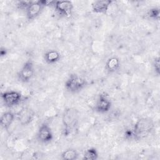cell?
Instances as JSON below:
<instances>
[{
	"mask_svg": "<svg viewBox=\"0 0 160 160\" xmlns=\"http://www.w3.org/2000/svg\"><path fill=\"white\" fill-rule=\"evenodd\" d=\"M61 59V54L57 50H49L44 54V61L48 64H53L58 62Z\"/></svg>",
	"mask_w": 160,
	"mask_h": 160,
	"instance_id": "13",
	"label": "cell"
},
{
	"mask_svg": "<svg viewBox=\"0 0 160 160\" xmlns=\"http://www.w3.org/2000/svg\"><path fill=\"white\" fill-rule=\"evenodd\" d=\"M112 2L111 0H97L92 2L91 9L95 13L106 14Z\"/></svg>",
	"mask_w": 160,
	"mask_h": 160,
	"instance_id": "11",
	"label": "cell"
},
{
	"mask_svg": "<svg viewBox=\"0 0 160 160\" xmlns=\"http://www.w3.org/2000/svg\"><path fill=\"white\" fill-rule=\"evenodd\" d=\"M61 158L63 160H75L78 158V152L74 149L69 148L62 152Z\"/></svg>",
	"mask_w": 160,
	"mask_h": 160,
	"instance_id": "15",
	"label": "cell"
},
{
	"mask_svg": "<svg viewBox=\"0 0 160 160\" xmlns=\"http://www.w3.org/2000/svg\"><path fill=\"white\" fill-rule=\"evenodd\" d=\"M78 119L79 113L77 109L74 108H68L64 110L62 117L64 134L68 135L76 128Z\"/></svg>",
	"mask_w": 160,
	"mask_h": 160,
	"instance_id": "2",
	"label": "cell"
},
{
	"mask_svg": "<svg viewBox=\"0 0 160 160\" xmlns=\"http://www.w3.org/2000/svg\"><path fill=\"white\" fill-rule=\"evenodd\" d=\"M7 49L6 48H1V51H0V54H1V56H6L7 54Z\"/></svg>",
	"mask_w": 160,
	"mask_h": 160,
	"instance_id": "19",
	"label": "cell"
},
{
	"mask_svg": "<svg viewBox=\"0 0 160 160\" xmlns=\"http://www.w3.org/2000/svg\"><path fill=\"white\" fill-rule=\"evenodd\" d=\"M111 101L105 95L101 94L95 106V110L99 113H106L109 111L111 108Z\"/></svg>",
	"mask_w": 160,
	"mask_h": 160,
	"instance_id": "10",
	"label": "cell"
},
{
	"mask_svg": "<svg viewBox=\"0 0 160 160\" xmlns=\"http://www.w3.org/2000/svg\"><path fill=\"white\" fill-rule=\"evenodd\" d=\"M53 6L56 11L64 16H70L73 9V4L70 1H56Z\"/></svg>",
	"mask_w": 160,
	"mask_h": 160,
	"instance_id": "9",
	"label": "cell"
},
{
	"mask_svg": "<svg viewBox=\"0 0 160 160\" xmlns=\"http://www.w3.org/2000/svg\"><path fill=\"white\" fill-rule=\"evenodd\" d=\"M160 62H159V57H156L152 61V68L155 74L157 76H159L160 74Z\"/></svg>",
	"mask_w": 160,
	"mask_h": 160,
	"instance_id": "18",
	"label": "cell"
},
{
	"mask_svg": "<svg viewBox=\"0 0 160 160\" xmlns=\"http://www.w3.org/2000/svg\"><path fill=\"white\" fill-rule=\"evenodd\" d=\"M37 138L40 142L43 144L51 142L53 139V134L51 128L48 124L43 123L40 126L37 132Z\"/></svg>",
	"mask_w": 160,
	"mask_h": 160,
	"instance_id": "8",
	"label": "cell"
},
{
	"mask_svg": "<svg viewBox=\"0 0 160 160\" xmlns=\"http://www.w3.org/2000/svg\"><path fill=\"white\" fill-rule=\"evenodd\" d=\"M16 115L11 111H6L3 112L1 116V126L2 128L7 130L8 129L11 124L13 123L15 118Z\"/></svg>",
	"mask_w": 160,
	"mask_h": 160,
	"instance_id": "12",
	"label": "cell"
},
{
	"mask_svg": "<svg viewBox=\"0 0 160 160\" xmlns=\"http://www.w3.org/2000/svg\"><path fill=\"white\" fill-rule=\"evenodd\" d=\"M99 154L97 149L94 148H90L87 149L84 154L82 159L84 160H96L98 158Z\"/></svg>",
	"mask_w": 160,
	"mask_h": 160,
	"instance_id": "16",
	"label": "cell"
},
{
	"mask_svg": "<svg viewBox=\"0 0 160 160\" xmlns=\"http://www.w3.org/2000/svg\"><path fill=\"white\" fill-rule=\"evenodd\" d=\"M154 127V122L149 118H141L139 119L134 124L132 130V136L137 139H142L152 132Z\"/></svg>",
	"mask_w": 160,
	"mask_h": 160,
	"instance_id": "1",
	"label": "cell"
},
{
	"mask_svg": "<svg viewBox=\"0 0 160 160\" xmlns=\"http://www.w3.org/2000/svg\"><path fill=\"white\" fill-rule=\"evenodd\" d=\"M120 67V61L118 58L112 56L109 58L106 62V69L109 73L114 72Z\"/></svg>",
	"mask_w": 160,
	"mask_h": 160,
	"instance_id": "14",
	"label": "cell"
},
{
	"mask_svg": "<svg viewBox=\"0 0 160 160\" xmlns=\"http://www.w3.org/2000/svg\"><path fill=\"white\" fill-rule=\"evenodd\" d=\"M147 15L149 18L158 21L159 19V15H160V11L159 8H152L148 10L147 12Z\"/></svg>",
	"mask_w": 160,
	"mask_h": 160,
	"instance_id": "17",
	"label": "cell"
},
{
	"mask_svg": "<svg viewBox=\"0 0 160 160\" xmlns=\"http://www.w3.org/2000/svg\"><path fill=\"white\" fill-rule=\"evenodd\" d=\"M34 74V64L31 60H28L23 64L18 74V79L22 82H28L32 78Z\"/></svg>",
	"mask_w": 160,
	"mask_h": 160,
	"instance_id": "6",
	"label": "cell"
},
{
	"mask_svg": "<svg viewBox=\"0 0 160 160\" xmlns=\"http://www.w3.org/2000/svg\"><path fill=\"white\" fill-rule=\"evenodd\" d=\"M87 85L86 79L77 74H71L64 83L66 89L71 93H77L82 90Z\"/></svg>",
	"mask_w": 160,
	"mask_h": 160,
	"instance_id": "3",
	"label": "cell"
},
{
	"mask_svg": "<svg viewBox=\"0 0 160 160\" xmlns=\"http://www.w3.org/2000/svg\"><path fill=\"white\" fill-rule=\"evenodd\" d=\"M54 1L46 0H38L31 1V4L26 9V18L29 21H32L36 18L41 13L42 9L46 6L54 4Z\"/></svg>",
	"mask_w": 160,
	"mask_h": 160,
	"instance_id": "4",
	"label": "cell"
},
{
	"mask_svg": "<svg viewBox=\"0 0 160 160\" xmlns=\"http://www.w3.org/2000/svg\"><path fill=\"white\" fill-rule=\"evenodd\" d=\"M34 112L28 107L22 108L16 114V118L19 123L22 126H28L34 118Z\"/></svg>",
	"mask_w": 160,
	"mask_h": 160,
	"instance_id": "7",
	"label": "cell"
},
{
	"mask_svg": "<svg viewBox=\"0 0 160 160\" xmlns=\"http://www.w3.org/2000/svg\"><path fill=\"white\" fill-rule=\"evenodd\" d=\"M1 99L5 106L12 108L21 102L22 95L16 91H8L1 93Z\"/></svg>",
	"mask_w": 160,
	"mask_h": 160,
	"instance_id": "5",
	"label": "cell"
}]
</instances>
